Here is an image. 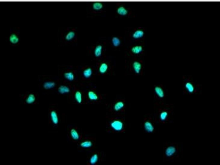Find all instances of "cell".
I'll return each instance as SVG.
<instances>
[{"mask_svg":"<svg viewBox=\"0 0 220 165\" xmlns=\"http://www.w3.org/2000/svg\"><path fill=\"white\" fill-rule=\"evenodd\" d=\"M92 145V143L90 141H86L83 142L81 144V146L83 148H89L91 147Z\"/></svg>","mask_w":220,"mask_h":165,"instance_id":"cell-26","label":"cell"},{"mask_svg":"<svg viewBox=\"0 0 220 165\" xmlns=\"http://www.w3.org/2000/svg\"><path fill=\"white\" fill-rule=\"evenodd\" d=\"M104 8V4L102 2L93 1L89 4L90 11L91 13L94 14L101 13L103 11Z\"/></svg>","mask_w":220,"mask_h":165,"instance_id":"cell-1","label":"cell"},{"mask_svg":"<svg viewBox=\"0 0 220 165\" xmlns=\"http://www.w3.org/2000/svg\"><path fill=\"white\" fill-rule=\"evenodd\" d=\"M112 41L113 45L115 47H118L120 44V40L117 37H113L112 39Z\"/></svg>","mask_w":220,"mask_h":165,"instance_id":"cell-25","label":"cell"},{"mask_svg":"<svg viewBox=\"0 0 220 165\" xmlns=\"http://www.w3.org/2000/svg\"><path fill=\"white\" fill-rule=\"evenodd\" d=\"M168 113L166 111H164L161 113L160 115V118L161 120L164 121L168 117Z\"/></svg>","mask_w":220,"mask_h":165,"instance_id":"cell-28","label":"cell"},{"mask_svg":"<svg viewBox=\"0 0 220 165\" xmlns=\"http://www.w3.org/2000/svg\"><path fill=\"white\" fill-rule=\"evenodd\" d=\"M88 97L91 100H96L98 98V96L94 92L90 91L88 93Z\"/></svg>","mask_w":220,"mask_h":165,"instance_id":"cell-17","label":"cell"},{"mask_svg":"<svg viewBox=\"0 0 220 165\" xmlns=\"http://www.w3.org/2000/svg\"><path fill=\"white\" fill-rule=\"evenodd\" d=\"M51 117L53 123L55 124H57L58 123L59 120L56 112L54 111H51Z\"/></svg>","mask_w":220,"mask_h":165,"instance_id":"cell-9","label":"cell"},{"mask_svg":"<svg viewBox=\"0 0 220 165\" xmlns=\"http://www.w3.org/2000/svg\"><path fill=\"white\" fill-rule=\"evenodd\" d=\"M64 76L65 78L69 81H73L74 78V75L72 72H68L64 74Z\"/></svg>","mask_w":220,"mask_h":165,"instance_id":"cell-20","label":"cell"},{"mask_svg":"<svg viewBox=\"0 0 220 165\" xmlns=\"http://www.w3.org/2000/svg\"><path fill=\"white\" fill-rule=\"evenodd\" d=\"M133 67L135 72L139 74L142 68L141 64L139 62L135 61L133 63Z\"/></svg>","mask_w":220,"mask_h":165,"instance_id":"cell-12","label":"cell"},{"mask_svg":"<svg viewBox=\"0 0 220 165\" xmlns=\"http://www.w3.org/2000/svg\"><path fill=\"white\" fill-rule=\"evenodd\" d=\"M9 40L12 43H17L19 41V37L17 34L15 33L11 34L9 36Z\"/></svg>","mask_w":220,"mask_h":165,"instance_id":"cell-8","label":"cell"},{"mask_svg":"<svg viewBox=\"0 0 220 165\" xmlns=\"http://www.w3.org/2000/svg\"><path fill=\"white\" fill-rule=\"evenodd\" d=\"M185 88L188 92L192 93L195 90V87L192 83L190 82H187L185 84Z\"/></svg>","mask_w":220,"mask_h":165,"instance_id":"cell-11","label":"cell"},{"mask_svg":"<svg viewBox=\"0 0 220 165\" xmlns=\"http://www.w3.org/2000/svg\"><path fill=\"white\" fill-rule=\"evenodd\" d=\"M155 92L159 97L162 98L164 96V91L161 87L157 86L154 89Z\"/></svg>","mask_w":220,"mask_h":165,"instance_id":"cell-10","label":"cell"},{"mask_svg":"<svg viewBox=\"0 0 220 165\" xmlns=\"http://www.w3.org/2000/svg\"></svg>","mask_w":220,"mask_h":165,"instance_id":"cell-29","label":"cell"},{"mask_svg":"<svg viewBox=\"0 0 220 165\" xmlns=\"http://www.w3.org/2000/svg\"><path fill=\"white\" fill-rule=\"evenodd\" d=\"M35 100V97L34 95L31 94L29 95L26 99L27 103L29 104L33 103Z\"/></svg>","mask_w":220,"mask_h":165,"instance_id":"cell-24","label":"cell"},{"mask_svg":"<svg viewBox=\"0 0 220 165\" xmlns=\"http://www.w3.org/2000/svg\"><path fill=\"white\" fill-rule=\"evenodd\" d=\"M116 13L119 16L123 17L127 15L128 10L123 5H119L118 6L116 9Z\"/></svg>","mask_w":220,"mask_h":165,"instance_id":"cell-2","label":"cell"},{"mask_svg":"<svg viewBox=\"0 0 220 165\" xmlns=\"http://www.w3.org/2000/svg\"><path fill=\"white\" fill-rule=\"evenodd\" d=\"M131 50L133 53L138 54L142 52L143 50V48L140 46H135L132 48Z\"/></svg>","mask_w":220,"mask_h":165,"instance_id":"cell-16","label":"cell"},{"mask_svg":"<svg viewBox=\"0 0 220 165\" xmlns=\"http://www.w3.org/2000/svg\"><path fill=\"white\" fill-rule=\"evenodd\" d=\"M71 134L72 138L75 140L79 139V136L77 131L74 129H72L71 130Z\"/></svg>","mask_w":220,"mask_h":165,"instance_id":"cell-21","label":"cell"},{"mask_svg":"<svg viewBox=\"0 0 220 165\" xmlns=\"http://www.w3.org/2000/svg\"><path fill=\"white\" fill-rule=\"evenodd\" d=\"M145 128L146 131L149 133H152L154 130V127L150 122L147 121L144 124Z\"/></svg>","mask_w":220,"mask_h":165,"instance_id":"cell-7","label":"cell"},{"mask_svg":"<svg viewBox=\"0 0 220 165\" xmlns=\"http://www.w3.org/2000/svg\"><path fill=\"white\" fill-rule=\"evenodd\" d=\"M76 100L78 103H80L82 102V95L80 92L77 91L75 93V95Z\"/></svg>","mask_w":220,"mask_h":165,"instance_id":"cell-23","label":"cell"},{"mask_svg":"<svg viewBox=\"0 0 220 165\" xmlns=\"http://www.w3.org/2000/svg\"><path fill=\"white\" fill-rule=\"evenodd\" d=\"M55 83L54 82H45L44 84V86L45 89H49L53 88L55 86Z\"/></svg>","mask_w":220,"mask_h":165,"instance_id":"cell-22","label":"cell"},{"mask_svg":"<svg viewBox=\"0 0 220 165\" xmlns=\"http://www.w3.org/2000/svg\"><path fill=\"white\" fill-rule=\"evenodd\" d=\"M92 74V70L90 68H87L84 70L83 72V76L86 78H89L91 76Z\"/></svg>","mask_w":220,"mask_h":165,"instance_id":"cell-18","label":"cell"},{"mask_svg":"<svg viewBox=\"0 0 220 165\" xmlns=\"http://www.w3.org/2000/svg\"><path fill=\"white\" fill-rule=\"evenodd\" d=\"M76 34V33L74 29H68L65 34V39L68 41L72 40L75 37Z\"/></svg>","mask_w":220,"mask_h":165,"instance_id":"cell-4","label":"cell"},{"mask_svg":"<svg viewBox=\"0 0 220 165\" xmlns=\"http://www.w3.org/2000/svg\"><path fill=\"white\" fill-rule=\"evenodd\" d=\"M144 34V31L141 29H137L133 33L132 36L133 38L137 39L143 37Z\"/></svg>","mask_w":220,"mask_h":165,"instance_id":"cell-6","label":"cell"},{"mask_svg":"<svg viewBox=\"0 0 220 165\" xmlns=\"http://www.w3.org/2000/svg\"><path fill=\"white\" fill-rule=\"evenodd\" d=\"M98 159V155L96 154H94L90 159V163L92 165H94L97 162Z\"/></svg>","mask_w":220,"mask_h":165,"instance_id":"cell-27","label":"cell"},{"mask_svg":"<svg viewBox=\"0 0 220 165\" xmlns=\"http://www.w3.org/2000/svg\"><path fill=\"white\" fill-rule=\"evenodd\" d=\"M103 47L102 46L99 45L96 47L95 50V55L96 57H98L101 55Z\"/></svg>","mask_w":220,"mask_h":165,"instance_id":"cell-14","label":"cell"},{"mask_svg":"<svg viewBox=\"0 0 220 165\" xmlns=\"http://www.w3.org/2000/svg\"><path fill=\"white\" fill-rule=\"evenodd\" d=\"M108 69V66L105 63H102L99 67V71L101 74H104L107 71Z\"/></svg>","mask_w":220,"mask_h":165,"instance_id":"cell-15","label":"cell"},{"mask_svg":"<svg viewBox=\"0 0 220 165\" xmlns=\"http://www.w3.org/2000/svg\"><path fill=\"white\" fill-rule=\"evenodd\" d=\"M58 91L60 94H64L69 93L70 91V89L67 86H61L59 88Z\"/></svg>","mask_w":220,"mask_h":165,"instance_id":"cell-13","label":"cell"},{"mask_svg":"<svg viewBox=\"0 0 220 165\" xmlns=\"http://www.w3.org/2000/svg\"><path fill=\"white\" fill-rule=\"evenodd\" d=\"M111 125L112 128L116 131H120L122 130L123 127V124L122 122L118 120H116L112 122Z\"/></svg>","mask_w":220,"mask_h":165,"instance_id":"cell-3","label":"cell"},{"mask_svg":"<svg viewBox=\"0 0 220 165\" xmlns=\"http://www.w3.org/2000/svg\"><path fill=\"white\" fill-rule=\"evenodd\" d=\"M124 104L122 102L119 101L117 102L114 106V109L116 111H118L123 108Z\"/></svg>","mask_w":220,"mask_h":165,"instance_id":"cell-19","label":"cell"},{"mask_svg":"<svg viewBox=\"0 0 220 165\" xmlns=\"http://www.w3.org/2000/svg\"><path fill=\"white\" fill-rule=\"evenodd\" d=\"M176 149L174 147L171 146L169 147L166 151V154L168 157H170L173 155L175 153Z\"/></svg>","mask_w":220,"mask_h":165,"instance_id":"cell-5","label":"cell"}]
</instances>
